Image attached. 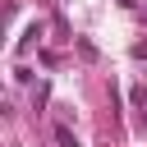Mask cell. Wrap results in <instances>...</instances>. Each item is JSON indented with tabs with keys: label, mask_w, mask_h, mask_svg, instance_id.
Returning <instances> with one entry per match:
<instances>
[{
	"label": "cell",
	"mask_w": 147,
	"mask_h": 147,
	"mask_svg": "<svg viewBox=\"0 0 147 147\" xmlns=\"http://www.w3.org/2000/svg\"><path fill=\"white\" fill-rule=\"evenodd\" d=\"M133 55H138V60H147V41H138V46H133Z\"/></svg>",
	"instance_id": "7a4b0ae2"
},
{
	"label": "cell",
	"mask_w": 147,
	"mask_h": 147,
	"mask_svg": "<svg viewBox=\"0 0 147 147\" xmlns=\"http://www.w3.org/2000/svg\"><path fill=\"white\" fill-rule=\"evenodd\" d=\"M55 142H60V147H83V142H78V133H74L69 124H55Z\"/></svg>",
	"instance_id": "6da1fadb"
},
{
	"label": "cell",
	"mask_w": 147,
	"mask_h": 147,
	"mask_svg": "<svg viewBox=\"0 0 147 147\" xmlns=\"http://www.w3.org/2000/svg\"><path fill=\"white\" fill-rule=\"evenodd\" d=\"M142 18H147V9H142Z\"/></svg>",
	"instance_id": "3957f363"
}]
</instances>
